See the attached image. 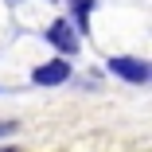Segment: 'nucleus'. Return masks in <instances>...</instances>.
I'll return each mask as SVG.
<instances>
[{"mask_svg": "<svg viewBox=\"0 0 152 152\" xmlns=\"http://www.w3.org/2000/svg\"><path fill=\"white\" fill-rule=\"evenodd\" d=\"M47 43H51L55 51H63V55H74V51H78V35H74V27H70L66 20H55V23L47 27Z\"/></svg>", "mask_w": 152, "mask_h": 152, "instance_id": "3", "label": "nucleus"}, {"mask_svg": "<svg viewBox=\"0 0 152 152\" xmlns=\"http://www.w3.org/2000/svg\"><path fill=\"white\" fill-rule=\"evenodd\" d=\"M66 78H70V63H66V58H51V63H43V66L31 70V82L35 86H58Z\"/></svg>", "mask_w": 152, "mask_h": 152, "instance_id": "2", "label": "nucleus"}, {"mask_svg": "<svg viewBox=\"0 0 152 152\" xmlns=\"http://www.w3.org/2000/svg\"><path fill=\"white\" fill-rule=\"evenodd\" d=\"M66 4L74 8V20H78V27L86 31V27H90V12H94V0H66Z\"/></svg>", "mask_w": 152, "mask_h": 152, "instance_id": "4", "label": "nucleus"}, {"mask_svg": "<svg viewBox=\"0 0 152 152\" xmlns=\"http://www.w3.org/2000/svg\"><path fill=\"white\" fill-rule=\"evenodd\" d=\"M16 125H12V121H0V137H4V133H12Z\"/></svg>", "mask_w": 152, "mask_h": 152, "instance_id": "5", "label": "nucleus"}, {"mask_svg": "<svg viewBox=\"0 0 152 152\" xmlns=\"http://www.w3.org/2000/svg\"><path fill=\"white\" fill-rule=\"evenodd\" d=\"M109 74L144 86V82H148V63H144V58H133V55H113V58H109Z\"/></svg>", "mask_w": 152, "mask_h": 152, "instance_id": "1", "label": "nucleus"}]
</instances>
